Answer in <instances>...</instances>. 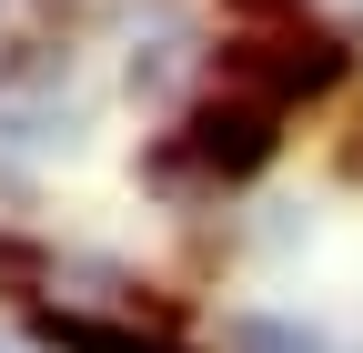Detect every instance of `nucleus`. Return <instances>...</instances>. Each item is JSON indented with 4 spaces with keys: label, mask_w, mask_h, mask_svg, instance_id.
<instances>
[{
    "label": "nucleus",
    "mask_w": 363,
    "mask_h": 353,
    "mask_svg": "<svg viewBox=\"0 0 363 353\" xmlns=\"http://www.w3.org/2000/svg\"><path fill=\"white\" fill-rule=\"evenodd\" d=\"M21 262H30V252H21V242H0V273H21Z\"/></svg>",
    "instance_id": "5"
},
{
    "label": "nucleus",
    "mask_w": 363,
    "mask_h": 353,
    "mask_svg": "<svg viewBox=\"0 0 363 353\" xmlns=\"http://www.w3.org/2000/svg\"><path fill=\"white\" fill-rule=\"evenodd\" d=\"M262 162H272V101L262 91L192 111V131L162 152V172H212V182H242V172H262Z\"/></svg>",
    "instance_id": "1"
},
{
    "label": "nucleus",
    "mask_w": 363,
    "mask_h": 353,
    "mask_svg": "<svg viewBox=\"0 0 363 353\" xmlns=\"http://www.w3.org/2000/svg\"><path fill=\"white\" fill-rule=\"evenodd\" d=\"M353 172H363V142H353Z\"/></svg>",
    "instance_id": "6"
},
{
    "label": "nucleus",
    "mask_w": 363,
    "mask_h": 353,
    "mask_svg": "<svg viewBox=\"0 0 363 353\" xmlns=\"http://www.w3.org/2000/svg\"><path fill=\"white\" fill-rule=\"evenodd\" d=\"M233 71L262 81V101H293V91H333L343 51H333V40H252V51H233Z\"/></svg>",
    "instance_id": "2"
},
{
    "label": "nucleus",
    "mask_w": 363,
    "mask_h": 353,
    "mask_svg": "<svg viewBox=\"0 0 363 353\" xmlns=\"http://www.w3.org/2000/svg\"><path fill=\"white\" fill-rule=\"evenodd\" d=\"M40 343H51V353H182V343H162V333L91 323V313H40Z\"/></svg>",
    "instance_id": "3"
},
{
    "label": "nucleus",
    "mask_w": 363,
    "mask_h": 353,
    "mask_svg": "<svg viewBox=\"0 0 363 353\" xmlns=\"http://www.w3.org/2000/svg\"><path fill=\"white\" fill-rule=\"evenodd\" d=\"M233 353H333V343H323V333H303V323L252 313V323H233Z\"/></svg>",
    "instance_id": "4"
}]
</instances>
